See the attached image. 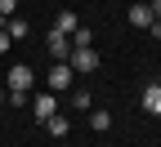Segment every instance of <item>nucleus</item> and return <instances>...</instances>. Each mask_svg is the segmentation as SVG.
I'll return each instance as SVG.
<instances>
[{
	"mask_svg": "<svg viewBox=\"0 0 161 147\" xmlns=\"http://www.w3.org/2000/svg\"><path fill=\"white\" fill-rule=\"evenodd\" d=\"M72 80H76L72 62H54L49 76H45V85H49V94H63V89H72Z\"/></svg>",
	"mask_w": 161,
	"mask_h": 147,
	"instance_id": "obj_1",
	"label": "nucleus"
},
{
	"mask_svg": "<svg viewBox=\"0 0 161 147\" xmlns=\"http://www.w3.org/2000/svg\"><path fill=\"white\" fill-rule=\"evenodd\" d=\"M67 62H72V71H98V49H94V45H90V49H72Z\"/></svg>",
	"mask_w": 161,
	"mask_h": 147,
	"instance_id": "obj_2",
	"label": "nucleus"
},
{
	"mask_svg": "<svg viewBox=\"0 0 161 147\" xmlns=\"http://www.w3.org/2000/svg\"><path fill=\"white\" fill-rule=\"evenodd\" d=\"M31 67H27V62H18V67H9V94H27L31 89Z\"/></svg>",
	"mask_w": 161,
	"mask_h": 147,
	"instance_id": "obj_3",
	"label": "nucleus"
},
{
	"mask_svg": "<svg viewBox=\"0 0 161 147\" xmlns=\"http://www.w3.org/2000/svg\"><path fill=\"white\" fill-rule=\"evenodd\" d=\"M45 49H49V58H54V62H67V54H72V40H67L63 31H49V36H45Z\"/></svg>",
	"mask_w": 161,
	"mask_h": 147,
	"instance_id": "obj_4",
	"label": "nucleus"
},
{
	"mask_svg": "<svg viewBox=\"0 0 161 147\" xmlns=\"http://www.w3.org/2000/svg\"><path fill=\"white\" fill-rule=\"evenodd\" d=\"M31 112H36V120H49V116L58 112V94H49V89L36 94V98H31Z\"/></svg>",
	"mask_w": 161,
	"mask_h": 147,
	"instance_id": "obj_5",
	"label": "nucleus"
},
{
	"mask_svg": "<svg viewBox=\"0 0 161 147\" xmlns=\"http://www.w3.org/2000/svg\"><path fill=\"white\" fill-rule=\"evenodd\" d=\"M139 102H143V112H148V116H161V85H157V80L143 89V98H139Z\"/></svg>",
	"mask_w": 161,
	"mask_h": 147,
	"instance_id": "obj_6",
	"label": "nucleus"
},
{
	"mask_svg": "<svg viewBox=\"0 0 161 147\" xmlns=\"http://www.w3.org/2000/svg\"><path fill=\"white\" fill-rule=\"evenodd\" d=\"M130 27H143V31H148V27H152V9H148V5H130Z\"/></svg>",
	"mask_w": 161,
	"mask_h": 147,
	"instance_id": "obj_7",
	"label": "nucleus"
},
{
	"mask_svg": "<svg viewBox=\"0 0 161 147\" xmlns=\"http://www.w3.org/2000/svg\"><path fill=\"white\" fill-rule=\"evenodd\" d=\"M76 27H80V18H76L72 9H63V13H58V18H54V31H63V36H72Z\"/></svg>",
	"mask_w": 161,
	"mask_h": 147,
	"instance_id": "obj_8",
	"label": "nucleus"
},
{
	"mask_svg": "<svg viewBox=\"0 0 161 147\" xmlns=\"http://www.w3.org/2000/svg\"><path fill=\"white\" fill-rule=\"evenodd\" d=\"M45 129H49L54 138H67V129H72V125H67V116H58V112H54V116L45 120Z\"/></svg>",
	"mask_w": 161,
	"mask_h": 147,
	"instance_id": "obj_9",
	"label": "nucleus"
},
{
	"mask_svg": "<svg viewBox=\"0 0 161 147\" xmlns=\"http://www.w3.org/2000/svg\"><path fill=\"white\" fill-rule=\"evenodd\" d=\"M67 40H72V49H90V45H94V31H90V27H76Z\"/></svg>",
	"mask_w": 161,
	"mask_h": 147,
	"instance_id": "obj_10",
	"label": "nucleus"
},
{
	"mask_svg": "<svg viewBox=\"0 0 161 147\" xmlns=\"http://www.w3.org/2000/svg\"><path fill=\"white\" fill-rule=\"evenodd\" d=\"M5 31H9V40H27V23H23V18H14V13H9Z\"/></svg>",
	"mask_w": 161,
	"mask_h": 147,
	"instance_id": "obj_11",
	"label": "nucleus"
},
{
	"mask_svg": "<svg viewBox=\"0 0 161 147\" xmlns=\"http://www.w3.org/2000/svg\"><path fill=\"white\" fill-rule=\"evenodd\" d=\"M90 129H94V134L112 129V116H108V112H90Z\"/></svg>",
	"mask_w": 161,
	"mask_h": 147,
	"instance_id": "obj_12",
	"label": "nucleus"
},
{
	"mask_svg": "<svg viewBox=\"0 0 161 147\" xmlns=\"http://www.w3.org/2000/svg\"><path fill=\"white\" fill-rule=\"evenodd\" d=\"M90 102H94L90 89H72V107H76V112H90Z\"/></svg>",
	"mask_w": 161,
	"mask_h": 147,
	"instance_id": "obj_13",
	"label": "nucleus"
},
{
	"mask_svg": "<svg viewBox=\"0 0 161 147\" xmlns=\"http://www.w3.org/2000/svg\"><path fill=\"white\" fill-rule=\"evenodd\" d=\"M148 31H152V40H161V18H152V27H148Z\"/></svg>",
	"mask_w": 161,
	"mask_h": 147,
	"instance_id": "obj_14",
	"label": "nucleus"
},
{
	"mask_svg": "<svg viewBox=\"0 0 161 147\" xmlns=\"http://www.w3.org/2000/svg\"><path fill=\"white\" fill-rule=\"evenodd\" d=\"M9 45H14V40H9V31H0V54H5Z\"/></svg>",
	"mask_w": 161,
	"mask_h": 147,
	"instance_id": "obj_15",
	"label": "nucleus"
},
{
	"mask_svg": "<svg viewBox=\"0 0 161 147\" xmlns=\"http://www.w3.org/2000/svg\"><path fill=\"white\" fill-rule=\"evenodd\" d=\"M14 5H18V0H0V13H14Z\"/></svg>",
	"mask_w": 161,
	"mask_h": 147,
	"instance_id": "obj_16",
	"label": "nucleus"
},
{
	"mask_svg": "<svg viewBox=\"0 0 161 147\" xmlns=\"http://www.w3.org/2000/svg\"><path fill=\"white\" fill-rule=\"evenodd\" d=\"M148 9H152V18H161V0H152V5H148Z\"/></svg>",
	"mask_w": 161,
	"mask_h": 147,
	"instance_id": "obj_17",
	"label": "nucleus"
},
{
	"mask_svg": "<svg viewBox=\"0 0 161 147\" xmlns=\"http://www.w3.org/2000/svg\"><path fill=\"white\" fill-rule=\"evenodd\" d=\"M0 102H5V89H0Z\"/></svg>",
	"mask_w": 161,
	"mask_h": 147,
	"instance_id": "obj_18",
	"label": "nucleus"
}]
</instances>
